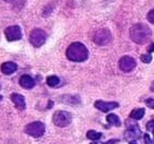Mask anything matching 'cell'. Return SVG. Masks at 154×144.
Returning <instances> with one entry per match:
<instances>
[{
  "instance_id": "14",
  "label": "cell",
  "mask_w": 154,
  "mask_h": 144,
  "mask_svg": "<svg viewBox=\"0 0 154 144\" xmlns=\"http://www.w3.org/2000/svg\"><path fill=\"white\" fill-rule=\"evenodd\" d=\"M144 113H146L144 109H135V110L131 111V113L129 116H131V118L139 121V119H141L144 116Z\"/></svg>"
},
{
  "instance_id": "5",
  "label": "cell",
  "mask_w": 154,
  "mask_h": 144,
  "mask_svg": "<svg viewBox=\"0 0 154 144\" xmlns=\"http://www.w3.org/2000/svg\"><path fill=\"white\" fill-rule=\"evenodd\" d=\"M29 41L35 47L42 46L46 41V34L45 31L42 29H33L31 31L30 37H29Z\"/></svg>"
},
{
  "instance_id": "8",
  "label": "cell",
  "mask_w": 154,
  "mask_h": 144,
  "mask_svg": "<svg viewBox=\"0 0 154 144\" xmlns=\"http://www.w3.org/2000/svg\"><path fill=\"white\" fill-rule=\"evenodd\" d=\"M119 67L123 72H131L136 67V60L131 56H123L119 62Z\"/></svg>"
},
{
  "instance_id": "20",
  "label": "cell",
  "mask_w": 154,
  "mask_h": 144,
  "mask_svg": "<svg viewBox=\"0 0 154 144\" xmlns=\"http://www.w3.org/2000/svg\"><path fill=\"white\" fill-rule=\"evenodd\" d=\"M146 18H148V21H149L151 24H154V9H153V10H151L149 13H148V15H146Z\"/></svg>"
},
{
  "instance_id": "16",
  "label": "cell",
  "mask_w": 154,
  "mask_h": 144,
  "mask_svg": "<svg viewBox=\"0 0 154 144\" xmlns=\"http://www.w3.org/2000/svg\"><path fill=\"white\" fill-rule=\"evenodd\" d=\"M103 136V134L101 132H97L95 130H90V131L86 134V138L88 140H92V141H98Z\"/></svg>"
},
{
  "instance_id": "9",
  "label": "cell",
  "mask_w": 154,
  "mask_h": 144,
  "mask_svg": "<svg viewBox=\"0 0 154 144\" xmlns=\"http://www.w3.org/2000/svg\"><path fill=\"white\" fill-rule=\"evenodd\" d=\"M94 106H95L96 109L100 110L101 112L107 113L109 111H112V110H114V109L119 108L120 104H119L118 102H114V101H109V102H107V101H103V100H97Z\"/></svg>"
},
{
  "instance_id": "19",
  "label": "cell",
  "mask_w": 154,
  "mask_h": 144,
  "mask_svg": "<svg viewBox=\"0 0 154 144\" xmlns=\"http://www.w3.org/2000/svg\"><path fill=\"white\" fill-rule=\"evenodd\" d=\"M146 129H148L149 131H151L152 134H154V118L151 119L149 123L146 124Z\"/></svg>"
},
{
  "instance_id": "7",
  "label": "cell",
  "mask_w": 154,
  "mask_h": 144,
  "mask_svg": "<svg viewBox=\"0 0 154 144\" xmlns=\"http://www.w3.org/2000/svg\"><path fill=\"white\" fill-rule=\"evenodd\" d=\"M5 36L8 41H17L22 38V30L21 27L17 25L9 26L5 30Z\"/></svg>"
},
{
  "instance_id": "21",
  "label": "cell",
  "mask_w": 154,
  "mask_h": 144,
  "mask_svg": "<svg viewBox=\"0 0 154 144\" xmlns=\"http://www.w3.org/2000/svg\"><path fill=\"white\" fill-rule=\"evenodd\" d=\"M118 142H119L118 139H112L107 142H93L92 144H116V143H118Z\"/></svg>"
},
{
  "instance_id": "4",
  "label": "cell",
  "mask_w": 154,
  "mask_h": 144,
  "mask_svg": "<svg viewBox=\"0 0 154 144\" xmlns=\"http://www.w3.org/2000/svg\"><path fill=\"white\" fill-rule=\"evenodd\" d=\"M72 116L66 111H57L53 115V123L57 127H66L71 123Z\"/></svg>"
},
{
  "instance_id": "25",
  "label": "cell",
  "mask_w": 154,
  "mask_h": 144,
  "mask_svg": "<svg viewBox=\"0 0 154 144\" xmlns=\"http://www.w3.org/2000/svg\"><path fill=\"white\" fill-rule=\"evenodd\" d=\"M131 144H137V143H136L135 141H131Z\"/></svg>"
},
{
  "instance_id": "26",
  "label": "cell",
  "mask_w": 154,
  "mask_h": 144,
  "mask_svg": "<svg viewBox=\"0 0 154 144\" xmlns=\"http://www.w3.org/2000/svg\"><path fill=\"white\" fill-rule=\"evenodd\" d=\"M1 100H2V97H1V96H0V101H1Z\"/></svg>"
},
{
  "instance_id": "6",
  "label": "cell",
  "mask_w": 154,
  "mask_h": 144,
  "mask_svg": "<svg viewBox=\"0 0 154 144\" xmlns=\"http://www.w3.org/2000/svg\"><path fill=\"white\" fill-rule=\"evenodd\" d=\"M111 38H112V36H111L110 30L106 28H101L95 32L93 40H94V42L97 45H101L103 46V45L109 44V42L111 41Z\"/></svg>"
},
{
  "instance_id": "13",
  "label": "cell",
  "mask_w": 154,
  "mask_h": 144,
  "mask_svg": "<svg viewBox=\"0 0 154 144\" xmlns=\"http://www.w3.org/2000/svg\"><path fill=\"white\" fill-rule=\"evenodd\" d=\"M17 69V64H14L13 62H7L1 64V72L5 75H10L16 71Z\"/></svg>"
},
{
  "instance_id": "17",
  "label": "cell",
  "mask_w": 154,
  "mask_h": 144,
  "mask_svg": "<svg viewBox=\"0 0 154 144\" xmlns=\"http://www.w3.org/2000/svg\"><path fill=\"white\" fill-rule=\"evenodd\" d=\"M46 84L49 85L50 87H55L59 84V77L56 75H50L46 79Z\"/></svg>"
},
{
  "instance_id": "27",
  "label": "cell",
  "mask_w": 154,
  "mask_h": 144,
  "mask_svg": "<svg viewBox=\"0 0 154 144\" xmlns=\"http://www.w3.org/2000/svg\"><path fill=\"white\" fill-rule=\"evenodd\" d=\"M7 1H11V0H7Z\"/></svg>"
},
{
  "instance_id": "11",
  "label": "cell",
  "mask_w": 154,
  "mask_h": 144,
  "mask_svg": "<svg viewBox=\"0 0 154 144\" xmlns=\"http://www.w3.org/2000/svg\"><path fill=\"white\" fill-rule=\"evenodd\" d=\"M20 85H21L22 87L25 88V89H31V88L36 85V82L33 80L32 77L28 74H24L20 77V81H18Z\"/></svg>"
},
{
  "instance_id": "2",
  "label": "cell",
  "mask_w": 154,
  "mask_h": 144,
  "mask_svg": "<svg viewBox=\"0 0 154 144\" xmlns=\"http://www.w3.org/2000/svg\"><path fill=\"white\" fill-rule=\"evenodd\" d=\"M66 56L71 62H82L88 59V51L83 43H81V42H75V43H71L68 46V49L66 51Z\"/></svg>"
},
{
  "instance_id": "3",
  "label": "cell",
  "mask_w": 154,
  "mask_h": 144,
  "mask_svg": "<svg viewBox=\"0 0 154 144\" xmlns=\"http://www.w3.org/2000/svg\"><path fill=\"white\" fill-rule=\"evenodd\" d=\"M24 131L33 138H40L41 136H43L45 131V125L42 122H33V123L26 125Z\"/></svg>"
},
{
  "instance_id": "23",
  "label": "cell",
  "mask_w": 154,
  "mask_h": 144,
  "mask_svg": "<svg viewBox=\"0 0 154 144\" xmlns=\"http://www.w3.org/2000/svg\"><path fill=\"white\" fill-rule=\"evenodd\" d=\"M144 143L146 144H154V142H152V140L150 139L149 134H144Z\"/></svg>"
},
{
  "instance_id": "12",
  "label": "cell",
  "mask_w": 154,
  "mask_h": 144,
  "mask_svg": "<svg viewBox=\"0 0 154 144\" xmlns=\"http://www.w3.org/2000/svg\"><path fill=\"white\" fill-rule=\"evenodd\" d=\"M11 100L15 104L16 108L20 109V110H24V109L26 108L25 99H24L23 96L20 95V94H16V93L12 94V95H11Z\"/></svg>"
},
{
  "instance_id": "10",
  "label": "cell",
  "mask_w": 154,
  "mask_h": 144,
  "mask_svg": "<svg viewBox=\"0 0 154 144\" xmlns=\"http://www.w3.org/2000/svg\"><path fill=\"white\" fill-rule=\"evenodd\" d=\"M141 132H140V129H139V126L136 123L134 124H127V130L125 132V136L127 138L128 141H133L135 139H138L140 136Z\"/></svg>"
},
{
  "instance_id": "22",
  "label": "cell",
  "mask_w": 154,
  "mask_h": 144,
  "mask_svg": "<svg viewBox=\"0 0 154 144\" xmlns=\"http://www.w3.org/2000/svg\"><path fill=\"white\" fill-rule=\"evenodd\" d=\"M146 104L149 106L150 109H153V110H154V99H152V98H150V99H146Z\"/></svg>"
},
{
  "instance_id": "15",
  "label": "cell",
  "mask_w": 154,
  "mask_h": 144,
  "mask_svg": "<svg viewBox=\"0 0 154 144\" xmlns=\"http://www.w3.org/2000/svg\"><path fill=\"white\" fill-rule=\"evenodd\" d=\"M107 122L110 125H113V126H116V127L121 126V121L119 118V116H116V114H109L107 116Z\"/></svg>"
},
{
  "instance_id": "1",
  "label": "cell",
  "mask_w": 154,
  "mask_h": 144,
  "mask_svg": "<svg viewBox=\"0 0 154 144\" xmlns=\"http://www.w3.org/2000/svg\"><path fill=\"white\" fill-rule=\"evenodd\" d=\"M129 36L135 43L144 44L151 39L152 31L144 24H135L129 29Z\"/></svg>"
},
{
  "instance_id": "24",
  "label": "cell",
  "mask_w": 154,
  "mask_h": 144,
  "mask_svg": "<svg viewBox=\"0 0 154 144\" xmlns=\"http://www.w3.org/2000/svg\"><path fill=\"white\" fill-rule=\"evenodd\" d=\"M146 50H148V52H149V54L150 53H153L154 52V43H152L151 45H149Z\"/></svg>"
},
{
  "instance_id": "18",
  "label": "cell",
  "mask_w": 154,
  "mask_h": 144,
  "mask_svg": "<svg viewBox=\"0 0 154 144\" xmlns=\"http://www.w3.org/2000/svg\"><path fill=\"white\" fill-rule=\"evenodd\" d=\"M140 59H141L142 62H144V64H149V62H151L152 60V55L151 54H143L140 56Z\"/></svg>"
}]
</instances>
